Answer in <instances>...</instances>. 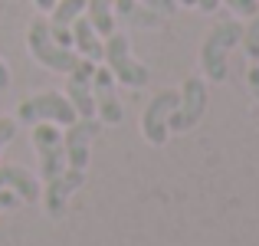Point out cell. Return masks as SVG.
<instances>
[{
	"label": "cell",
	"instance_id": "cell-18",
	"mask_svg": "<svg viewBox=\"0 0 259 246\" xmlns=\"http://www.w3.org/2000/svg\"><path fill=\"white\" fill-rule=\"evenodd\" d=\"M13 135H17V121L13 118H0V154H4V148L13 141Z\"/></svg>",
	"mask_w": 259,
	"mask_h": 246
},
{
	"label": "cell",
	"instance_id": "cell-17",
	"mask_svg": "<svg viewBox=\"0 0 259 246\" xmlns=\"http://www.w3.org/2000/svg\"><path fill=\"white\" fill-rule=\"evenodd\" d=\"M223 4H227L236 17H253L259 10V0H223Z\"/></svg>",
	"mask_w": 259,
	"mask_h": 246
},
{
	"label": "cell",
	"instance_id": "cell-12",
	"mask_svg": "<svg viewBox=\"0 0 259 246\" xmlns=\"http://www.w3.org/2000/svg\"><path fill=\"white\" fill-rule=\"evenodd\" d=\"M72 50L82 59H92V63H102V56H105V39H102V33L92 26V20L85 13L72 20Z\"/></svg>",
	"mask_w": 259,
	"mask_h": 246
},
{
	"label": "cell",
	"instance_id": "cell-19",
	"mask_svg": "<svg viewBox=\"0 0 259 246\" xmlns=\"http://www.w3.org/2000/svg\"><path fill=\"white\" fill-rule=\"evenodd\" d=\"M141 4H148L151 10H158L164 20H167V17H171V13L177 10V0H141Z\"/></svg>",
	"mask_w": 259,
	"mask_h": 246
},
{
	"label": "cell",
	"instance_id": "cell-7",
	"mask_svg": "<svg viewBox=\"0 0 259 246\" xmlns=\"http://www.w3.org/2000/svg\"><path fill=\"white\" fill-rule=\"evenodd\" d=\"M102 135L99 118H76L72 125H66L63 132V148H66V164L76 171L89 168V154H92V141Z\"/></svg>",
	"mask_w": 259,
	"mask_h": 246
},
{
	"label": "cell",
	"instance_id": "cell-14",
	"mask_svg": "<svg viewBox=\"0 0 259 246\" xmlns=\"http://www.w3.org/2000/svg\"><path fill=\"white\" fill-rule=\"evenodd\" d=\"M115 20H125L128 26H141V30L164 23V17L158 10H151L148 4H141V0H115Z\"/></svg>",
	"mask_w": 259,
	"mask_h": 246
},
{
	"label": "cell",
	"instance_id": "cell-10",
	"mask_svg": "<svg viewBox=\"0 0 259 246\" xmlns=\"http://www.w3.org/2000/svg\"><path fill=\"white\" fill-rule=\"evenodd\" d=\"M66 99L72 102L79 118H95V99H92V76H95V63L92 59H79L76 69L66 72Z\"/></svg>",
	"mask_w": 259,
	"mask_h": 246
},
{
	"label": "cell",
	"instance_id": "cell-1",
	"mask_svg": "<svg viewBox=\"0 0 259 246\" xmlns=\"http://www.w3.org/2000/svg\"><path fill=\"white\" fill-rule=\"evenodd\" d=\"M240 39H243V23H236V20H223L207 33L200 46V66L210 82H227L230 53H233V46H240Z\"/></svg>",
	"mask_w": 259,
	"mask_h": 246
},
{
	"label": "cell",
	"instance_id": "cell-25",
	"mask_svg": "<svg viewBox=\"0 0 259 246\" xmlns=\"http://www.w3.org/2000/svg\"><path fill=\"white\" fill-rule=\"evenodd\" d=\"M177 7H197V0H177Z\"/></svg>",
	"mask_w": 259,
	"mask_h": 246
},
{
	"label": "cell",
	"instance_id": "cell-6",
	"mask_svg": "<svg viewBox=\"0 0 259 246\" xmlns=\"http://www.w3.org/2000/svg\"><path fill=\"white\" fill-rule=\"evenodd\" d=\"M33 148L39 154V177L53 181L59 177L69 164H66V148H63V132L53 121H36L33 128Z\"/></svg>",
	"mask_w": 259,
	"mask_h": 246
},
{
	"label": "cell",
	"instance_id": "cell-8",
	"mask_svg": "<svg viewBox=\"0 0 259 246\" xmlns=\"http://www.w3.org/2000/svg\"><path fill=\"white\" fill-rule=\"evenodd\" d=\"M177 108V92L174 89H161L151 102H148L145 115H141V135L148 145H164L171 135V112Z\"/></svg>",
	"mask_w": 259,
	"mask_h": 246
},
{
	"label": "cell",
	"instance_id": "cell-23",
	"mask_svg": "<svg viewBox=\"0 0 259 246\" xmlns=\"http://www.w3.org/2000/svg\"><path fill=\"white\" fill-rule=\"evenodd\" d=\"M220 4H223V0H197V7H200L203 13H213V10H217Z\"/></svg>",
	"mask_w": 259,
	"mask_h": 246
},
{
	"label": "cell",
	"instance_id": "cell-22",
	"mask_svg": "<svg viewBox=\"0 0 259 246\" xmlns=\"http://www.w3.org/2000/svg\"><path fill=\"white\" fill-rule=\"evenodd\" d=\"M10 89V69H7V63L0 59V92H7Z\"/></svg>",
	"mask_w": 259,
	"mask_h": 246
},
{
	"label": "cell",
	"instance_id": "cell-2",
	"mask_svg": "<svg viewBox=\"0 0 259 246\" xmlns=\"http://www.w3.org/2000/svg\"><path fill=\"white\" fill-rule=\"evenodd\" d=\"M26 50H30V56L36 59L39 66H46L50 72H72L76 63L82 59L72 46H63V43L53 39L50 23H46L43 17L33 20L30 30H26Z\"/></svg>",
	"mask_w": 259,
	"mask_h": 246
},
{
	"label": "cell",
	"instance_id": "cell-11",
	"mask_svg": "<svg viewBox=\"0 0 259 246\" xmlns=\"http://www.w3.org/2000/svg\"><path fill=\"white\" fill-rule=\"evenodd\" d=\"M82 184H85V171H76V168H66L59 177L46 181V190H43L46 214H50V217H63L66 207H69V197L76 194Z\"/></svg>",
	"mask_w": 259,
	"mask_h": 246
},
{
	"label": "cell",
	"instance_id": "cell-9",
	"mask_svg": "<svg viewBox=\"0 0 259 246\" xmlns=\"http://www.w3.org/2000/svg\"><path fill=\"white\" fill-rule=\"evenodd\" d=\"M92 99H95V115H99L102 125H121L125 118V105L118 99V82L115 76L105 69V66H95V76H92Z\"/></svg>",
	"mask_w": 259,
	"mask_h": 246
},
{
	"label": "cell",
	"instance_id": "cell-24",
	"mask_svg": "<svg viewBox=\"0 0 259 246\" xmlns=\"http://www.w3.org/2000/svg\"><path fill=\"white\" fill-rule=\"evenodd\" d=\"M33 4H36V7H39V10H43V13H50V10H53V4H56V0H33Z\"/></svg>",
	"mask_w": 259,
	"mask_h": 246
},
{
	"label": "cell",
	"instance_id": "cell-16",
	"mask_svg": "<svg viewBox=\"0 0 259 246\" xmlns=\"http://www.w3.org/2000/svg\"><path fill=\"white\" fill-rule=\"evenodd\" d=\"M243 50H246L249 59H259V10L249 17V26H243Z\"/></svg>",
	"mask_w": 259,
	"mask_h": 246
},
{
	"label": "cell",
	"instance_id": "cell-21",
	"mask_svg": "<svg viewBox=\"0 0 259 246\" xmlns=\"http://www.w3.org/2000/svg\"><path fill=\"white\" fill-rule=\"evenodd\" d=\"M246 86H249V92L259 99V66H249V72H246Z\"/></svg>",
	"mask_w": 259,
	"mask_h": 246
},
{
	"label": "cell",
	"instance_id": "cell-20",
	"mask_svg": "<svg viewBox=\"0 0 259 246\" xmlns=\"http://www.w3.org/2000/svg\"><path fill=\"white\" fill-rule=\"evenodd\" d=\"M17 203H20V197L13 194V190L0 187V210H10V207H17Z\"/></svg>",
	"mask_w": 259,
	"mask_h": 246
},
{
	"label": "cell",
	"instance_id": "cell-15",
	"mask_svg": "<svg viewBox=\"0 0 259 246\" xmlns=\"http://www.w3.org/2000/svg\"><path fill=\"white\" fill-rule=\"evenodd\" d=\"M85 17L92 20V26L102 33V39L108 33H115V0H85Z\"/></svg>",
	"mask_w": 259,
	"mask_h": 246
},
{
	"label": "cell",
	"instance_id": "cell-5",
	"mask_svg": "<svg viewBox=\"0 0 259 246\" xmlns=\"http://www.w3.org/2000/svg\"><path fill=\"white\" fill-rule=\"evenodd\" d=\"M203 115H207V82L190 76L184 79L181 92H177V108L171 112V132H190V128H197L203 121Z\"/></svg>",
	"mask_w": 259,
	"mask_h": 246
},
{
	"label": "cell",
	"instance_id": "cell-4",
	"mask_svg": "<svg viewBox=\"0 0 259 246\" xmlns=\"http://www.w3.org/2000/svg\"><path fill=\"white\" fill-rule=\"evenodd\" d=\"M79 115L72 102L63 92H36L17 105V121L36 125V121H53V125H72Z\"/></svg>",
	"mask_w": 259,
	"mask_h": 246
},
{
	"label": "cell",
	"instance_id": "cell-3",
	"mask_svg": "<svg viewBox=\"0 0 259 246\" xmlns=\"http://www.w3.org/2000/svg\"><path fill=\"white\" fill-rule=\"evenodd\" d=\"M102 63H105V69L115 76L118 86L145 89L148 79H151L148 66H141L138 59L132 56V43H128V36L121 30H115V33H108V36H105V56H102Z\"/></svg>",
	"mask_w": 259,
	"mask_h": 246
},
{
	"label": "cell",
	"instance_id": "cell-13",
	"mask_svg": "<svg viewBox=\"0 0 259 246\" xmlns=\"http://www.w3.org/2000/svg\"><path fill=\"white\" fill-rule=\"evenodd\" d=\"M0 187L13 190V194H17L23 203H33L39 197L36 177H33L26 168H17V164H0Z\"/></svg>",
	"mask_w": 259,
	"mask_h": 246
}]
</instances>
